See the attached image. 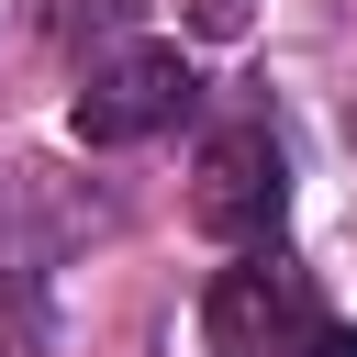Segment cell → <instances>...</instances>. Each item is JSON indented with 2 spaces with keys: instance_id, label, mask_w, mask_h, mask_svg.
I'll return each instance as SVG.
<instances>
[{
  "instance_id": "cell-4",
  "label": "cell",
  "mask_w": 357,
  "mask_h": 357,
  "mask_svg": "<svg viewBox=\"0 0 357 357\" xmlns=\"http://www.w3.org/2000/svg\"><path fill=\"white\" fill-rule=\"evenodd\" d=\"M134 11L145 0H33V22L56 45H112V33H134Z\"/></svg>"
},
{
  "instance_id": "cell-6",
  "label": "cell",
  "mask_w": 357,
  "mask_h": 357,
  "mask_svg": "<svg viewBox=\"0 0 357 357\" xmlns=\"http://www.w3.org/2000/svg\"><path fill=\"white\" fill-rule=\"evenodd\" d=\"M201 33H245V0H201Z\"/></svg>"
},
{
  "instance_id": "cell-2",
  "label": "cell",
  "mask_w": 357,
  "mask_h": 357,
  "mask_svg": "<svg viewBox=\"0 0 357 357\" xmlns=\"http://www.w3.org/2000/svg\"><path fill=\"white\" fill-rule=\"evenodd\" d=\"M201 100V78H190V56L178 45H123L112 67H89V89H78V145H145V134H167L178 112Z\"/></svg>"
},
{
  "instance_id": "cell-1",
  "label": "cell",
  "mask_w": 357,
  "mask_h": 357,
  "mask_svg": "<svg viewBox=\"0 0 357 357\" xmlns=\"http://www.w3.org/2000/svg\"><path fill=\"white\" fill-rule=\"evenodd\" d=\"M279 201H290V156L268 123H234L201 145V178H190V223L223 234V245H268L279 234Z\"/></svg>"
},
{
  "instance_id": "cell-3",
  "label": "cell",
  "mask_w": 357,
  "mask_h": 357,
  "mask_svg": "<svg viewBox=\"0 0 357 357\" xmlns=\"http://www.w3.org/2000/svg\"><path fill=\"white\" fill-rule=\"evenodd\" d=\"M301 312H312V290H301V268H290L279 245H245V257L212 279V346H223V357H290Z\"/></svg>"
},
{
  "instance_id": "cell-5",
  "label": "cell",
  "mask_w": 357,
  "mask_h": 357,
  "mask_svg": "<svg viewBox=\"0 0 357 357\" xmlns=\"http://www.w3.org/2000/svg\"><path fill=\"white\" fill-rule=\"evenodd\" d=\"M290 357H357V324L312 301V312H301V335H290Z\"/></svg>"
}]
</instances>
